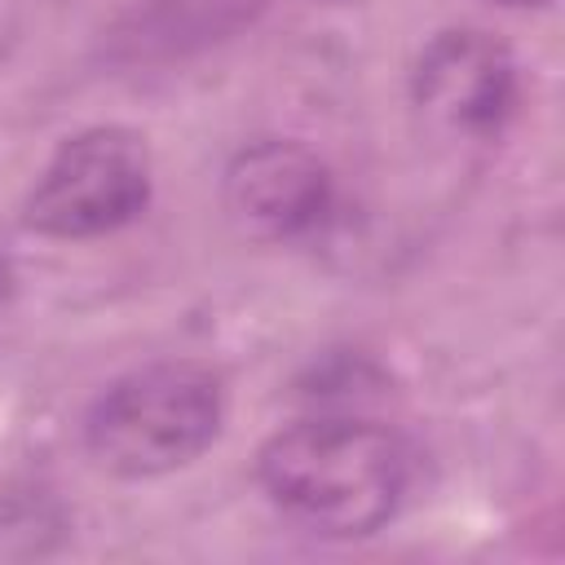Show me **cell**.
Returning <instances> with one entry per match:
<instances>
[{"mask_svg":"<svg viewBox=\"0 0 565 565\" xmlns=\"http://www.w3.org/2000/svg\"><path fill=\"white\" fill-rule=\"evenodd\" d=\"M256 481L291 525L318 539H366L397 516L411 490V450L388 424L318 415L260 446Z\"/></svg>","mask_w":565,"mask_h":565,"instance_id":"cell-1","label":"cell"},{"mask_svg":"<svg viewBox=\"0 0 565 565\" xmlns=\"http://www.w3.org/2000/svg\"><path fill=\"white\" fill-rule=\"evenodd\" d=\"M225 424V384L207 362L163 358L106 384L84 415L88 459L124 481L190 468Z\"/></svg>","mask_w":565,"mask_h":565,"instance_id":"cell-2","label":"cell"},{"mask_svg":"<svg viewBox=\"0 0 565 565\" xmlns=\"http://www.w3.org/2000/svg\"><path fill=\"white\" fill-rule=\"evenodd\" d=\"M516 62L481 26L437 31L411 66V102L428 128L459 141H490L516 110Z\"/></svg>","mask_w":565,"mask_h":565,"instance_id":"cell-4","label":"cell"},{"mask_svg":"<svg viewBox=\"0 0 565 565\" xmlns=\"http://www.w3.org/2000/svg\"><path fill=\"white\" fill-rule=\"evenodd\" d=\"M490 4H503V9H539V4H552V0H490Z\"/></svg>","mask_w":565,"mask_h":565,"instance_id":"cell-7","label":"cell"},{"mask_svg":"<svg viewBox=\"0 0 565 565\" xmlns=\"http://www.w3.org/2000/svg\"><path fill=\"white\" fill-rule=\"evenodd\" d=\"M260 4L265 0H150V26L154 40L181 53L234 35L260 13Z\"/></svg>","mask_w":565,"mask_h":565,"instance_id":"cell-6","label":"cell"},{"mask_svg":"<svg viewBox=\"0 0 565 565\" xmlns=\"http://www.w3.org/2000/svg\"><path fill=\"white\" fill-rule=\"evenodd\" d=\"M154 194V163L141 132L102 124L66 137L35 177L22 225L44 238H102L132 225Z\"/></svg>","mask_w":565,"mask_h":565,"instance_id":"cell-3","label":"cell"},{"mask_svg":"<svg viewBox=\"0 0 565 565\" xmlns=\"http://www.w3.org/2000/svg\"><path fill=\"white\" fill-rule=\"evenodd\" d=\"M331 168L291 137L243 146L221 177V203L238 234L256 243H296L331 216Z\"/></svg>","mask_w":565,"mask_h":565,"instance_id":"cell-5","label":"cell"}]
</instances>
